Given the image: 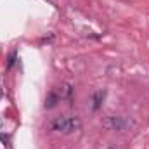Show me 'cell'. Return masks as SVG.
<instances>
[{"label":"cell","instance_id":"3957f363","mask_svg":"<svg viewBox=\"0 0 149 149\" xmlns=\"http://www.w3.org/2000/svg\"><path fill=\"white\" fill-rule=\"evenodd\" d=\"M101 97H104V94H102V92H97L95 97H94V109L99 108V104H101Z\"/></svg>","mask_w":149,"mask_h":149},{"label":"cell","instance_id":"7a4b0ae2","mask_svg":"<svg viewBox=\"0 0 149 149\" xmlns=\"http://www.w3.org/2000/svg\"><path fill=\"white\" fill-rule=\"evenodd\" d=\"M127 123L128 121L123 116H111V120H109V127H111L113 130H123L127 127Z\"/></svg>","mask_w":149,"mask_h":149},{"label":"cell","instance_id":"6da1fadb","mask_svg":"<svg viewBox=\"0 0 149 149\" xmlns=\"http://www.w3.org/2000/svg\"><path fill=\"white\" fill-rule=\"evenodd\" d=\"M80 125L81 123L76 116H59L50 121L49 128L52 132H59V134H73L74 130L80 128Z\"/></svg>","mask_w":149,"mask_h":149}]
</instances>
